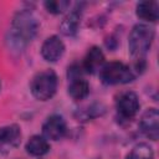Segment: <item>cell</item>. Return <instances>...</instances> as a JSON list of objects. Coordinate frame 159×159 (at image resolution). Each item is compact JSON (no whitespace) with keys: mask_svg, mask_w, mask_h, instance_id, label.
Listing matches in <instances>:
<instances>
[{"mask_svg":"<svg viewBox=\"0 0 159 159\" xmlns=\"http://www.w3.org/2000/svg\"><path fill=\"white\" fill-rule=\"evenodd\" d=\"M40 22L30 9L17 11L10 24L6 34V46L12 53H21L37 34Z\"/></svg>","mask_w":159,"mask_h":159,"instance_id":"1","label":"cell"},{"mask_svg":"<svg viewBox=\"0 0 159 159\" xmlns=\"http://www.w3.org/2000/svg\"><path fill=\"white\" fill-rule=\"evenodd\" d=\"M155 31L152 26L145 24H137L133 26L129 39H128V48L132 57L138 60H144L145 55L152 47L154 41Z\"/></svg>","mask_w":159,"mask_h":159,"instance_id":"2","label":"cell"},{"mask_svg":"<svg viewBox=\"0 0 159 159\" xmlns=\"http://www.w3.org/2000/svg\"><path fill=\"white\" fill-rule=\"evenodd\" d=\"M58 87V78L55 71L45 70L36 73L30 82L31 94L37 101H48L51 99Z\"/></svg>","mask_w":159,"mask_h":159,"instance_id":"3","label":"cell"},{"mask_svg":"<svg viewBox=\"0 0 159 159\" xmlns=\"http://www.w3.org/2000/svg\"><path fill=\"white\" fill-rule=\"evenodd\" d=\"M135 71L119 61H112L104 63L103 67L99 70V78L104 84L113 86V84H124L129 83L135 78Z\"/></svg>","mask_w":159,"mask_h":159,"instance_id":"4","label":"cell"},{"mask_svg":"<svg viewBox=\"0 0 159 159\" xmlns=\"http://www.w3.org/2000/svg\"><path fill=\"white\" fill-rule=\"evenodd\" d=\"M139 107H140L139 98L137 93L133 91H124L116 99L117 113L122 119L125 120L134 118L139 111Z\"/></svg>","mask_w":159,"mask_h":159,"instance_id":"5","label":"cell"},{"mask_svg":"<svg viewBox=\"0 0 159 159\" xmlns=\"http://www.w3.org/2000/svg\"><path fill=\"white\" fill-rule=\"evenodd\" d=\"M67 133V124L62 116L52 114L42 124V135L47 140H60Z\"/></svg>","mask_w":159,"mask_h":159,"instance_id":"6","label":"cell"},{"mask_svg":"<svg viewBox=\"0 0 159 159\" xmlns=\"http://www.w3.org/2000/svg\"><path fill=\"white\" fill-rule=\"evenodd\" d=\"M142 133L150 140H157L159 137V112L157 108L147 109L139 122Z\"/></svg>","mask_w":159,"mask_h":159,"instance_id":"7","label":"cell"},{"mask_svg":"<svg viewBox=\"0 0 159 159\" xmlns=\"http://www.w3.org/2000/svg\"><path fill=\"white\" fill-rule=\"evenodd\" d=\"M65 53V43L62 40L52 35L47 37L41 46V56L47 62H57Z\"/></svg>","mask_w":159,"mask_h":159,"instance_id":"8","label":"cell"},{"mask_svg":"<svg viewBox=\"0 0 159 159\" xmlns=\"http://www.w3.org/2000/svg\"><path fill=\"white\" fill-rule=\"evenodd\" d=\"M82 19V4H77L76 7H73L66 17L62 20L60 25V31L65 36H75L78 32L80 25Z\"/></svg>","mask_w":159,"mask_h":159,"instance_id":"9","label":"cell"},{"mask_svg":"<svg viewBox=\"0 0 159 159\" xmlns=\"http://www.w3.org/2000/svg\"><path fill=\"white\" fill-rule=\"evenodd\" d=\"M104 65V55L102 50L98 46H92L88 48L83 62H82V68L87 73H96L99 72V70Z\"/></svg>","mask_w":159,"mask_h":159,"instance_id":"10","label":"cell"},{"mask_svg":"<svg viewBox=\"0 0 159 159\" xmlns=\"http://www.w3.org/2000/svg\"><path fill=\"white\" fill-rule=\"evenodd\" d=\"M135 14L139 19L148 21V22H155L159 17V4L157 1H140L135 6Z\"/></svg>","mask_w":159,"mask_h":159,"instance_id":"11","label":"cell"},{"mask_svg":"<svg viewBox=\"0 0 159 159\" xmlns=\"http://www.w3.org/2000/svg\"><path fill=\"white\" fill-rule=\"evenodd\" d=\"M21 139V129L17 124H7L0 128V145L16 147Z\"/></svg>","mask_w":159,"mask_h":159,"instance_id":"12","label":"cell"},{"mask_svg":"<svg viewBox=\"0 0 159 159\" xmlns=\"http://www.w3.org/2000/svg\"><path fill=\"white\" fill-rule=\"evenodd\" d=\"M26 152L32 157H42L48 153L50 150V143L43 135L35 134L26 142L25 145Z\"/></svg>","mask_w":159,"mask_h":159,"instance_id":"13","label":"cell"},{"mask_svg":"<svg viewBox=\"0 0 159 159\" xmlns=\"http://www.w3.org/2000/svg\"><path fill=\"white\" fill-rule=\"evenodd\" d=\"M68 94L75 101L84 99L89 93V84L83 77H76L68 80Z\"/></svg>","mask_w":159,"mask_h":159,"instance_id":"14","label":"cell"},{"mask_svg":"<svg viewBox=\"0 0 159 159\" xmlns=\"http://www.w3.org/2000/svg\"><path fill=\"white\" fill-rule=\"evenodd\" d=\"M125 159H154V152L148 144L139 143L132 148Z\"/></svg>","mask_w":159,"mask_h":159,"instance_id":"15","label":"cell"},{"mask_svg":"<svg viewBox=\"0 0 159 159\" xmlns=\"http://www.w3.org/2000/svg\"><path fill=\"white\" fill-rule=\"evenodd\" d=\"M43 6L50 14L60 15L71 6V2L67 0H48L43 2Z\"/></svg>","mask_w":159,"mask_h":159,"instance_id":"16","label":"cell"},{"mask_svg":"<svg viewBox=\"0 0 159 159\" xmlns=\"http://www.w3.org/2000/svg\"><path fill=\"white\" fill-rule=\"evenodd\" d=\"M0 89H1V82H0Z\"/></svg>","mask_w":159,"mask_h":159,"instance_id":"17","label":"cell"}]
</instances>
